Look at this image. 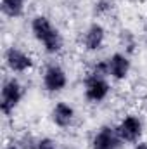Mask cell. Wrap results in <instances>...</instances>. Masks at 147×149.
I'll list each match as a JSON object with an SVG mask.
<instances>
[{
	"instance_id": "obj_1",
	"label": "cell",
	"mask_w": 147,
	"mask_h": 149,
	"mask_svg": "<svg viewBox=\"0 0 147 149\" xmlns=\"http://www.w3.org/2000/svg\"><path fill=\"white\" fill-rule=\"evenodd\" d=\"M31 33L43 45L47 54L54 56L62 50V37L47 16L38 14L31 19Z\"/></svg>"
},
{
	"instance_id": "obj_2",
	"label": "cell",
	"mask_w": 147,
	"mask_h": 149,
	"mask_svg": "<svg viewBox=\"0 0 147 149\" xmlns=\"http://www.w3.org/2000/svg\"><path fill=\"white\" fill-rule=\"evenodd\" d=\"M24 95V88L17 78H7L2 83L0 88V111L3 116H10L14 109L19 106L21 99Z\"/></svg>"
},
{
	"instance_id": "obj_3",
	"label": "cell",
	"mask_w": 147,
	"mask_h": 149,
	"mask_svg": "<svg viewBox=\"0 0 147 149\" xmlns=\"http://www.w3.org/2000/svg\"><path fill=\"white\" fill-rule=\"evenodd\" d=\"M83 88H85V99L92 104H99L106 101L111 92V85L106 80V76H99L94 73H88L85 76Z\"/></svg>"
},
{
	"instance_id": "obj_4",
	"label": "cell",
	"mask_w": 147,
	"mask_h": 149,
	"mask_svg": "<svg viewBox=\"0 0 147 149\" xmlns=\"http://www.w3.org/2000/svg\"><path fill=\"white\" fill-rule=\"evenodd\" d=\"M3 61L12 73H26L35 66L33 57L17 47H9L3 54Z\"/></svg>"
},
{
	"instance_id": "obj_5",
	"label": "cell",
	"mask_w": 147,
	"mask_h": 149,
	"mask_svg": "<svg viewBox=\"0 0 147 149\" xmlns=\"http://www.w3.org/2000/svg\"><path fill=\"white\" fill-rule=\"evenodd\" d=\"M116 130H118L123 142H139V139L142 137V132H144V123H142V120L139 116L126 114L119 121Z\"/></svg>"
},
{
	"instance_id": "obj_6",
	"label": "cell",
	"mask_w": 147,
	"mask_h": 149,
	"mask_svg": "<svg viewBox=\"0 0 147 149\" xmlns=\"http://www.w3.org/2000/svg\"><path fill=\"white\" fill-rule=\"evenodd\" d=\"M42 83H43V88L47 92L55 94V92H61V90L66 88V85H68V74H66V71L59 64H50L43 71Z\"/></svg>"
},
{
	"instance_id": "obj_7",
	"label": "cell",
	"mask_w": 147,
	"mask_h": 149,
	"mask_svg": "<svg viewBox=\"0 0 147 149\" xmlns=\"http://www.w3.org/2000/svg\"><path fill=\"white\" fill-rule=\"evenodd\" d=\"M123 144L118 130L114 127L104 125L97 130L92 139V149H119Z\"/></svg>"
},
{
	"instance_id": "obj_8",
	"label": "cell",
	"mask_w": 147,
	"mask_h": 149,
	"mask_svg": "<svg viewBox=\"0 0 147 149\" xmlns=\"http://www.w3.org/2000/svg\"><path fill=\"white\" fill-rule=\"evenodd\" d=\"M106 42V30L101 23H92L83 33V47L88 52H97L104 47Z\"/></svg>"
},
{
	"instance_id": "obj_9",
	"label": "cell",
	"mask_w": 147,
	"mask_h": 149,
	"mask_svg": "<svg viewBox=\"0 0 147 149\" xmlns=\"http://www.w3.org/2000/svg\"><path fill=\"white\" fill-rule=\"evenodd\" d=\"M107 68H109V76L121 81L125 80L128 73H130V68H132V63L128 59V56L121 54V52H114L107 59Z\"/></svg>"
},
{
	"instance_id": "obj_10",
	"label": "cell",
	"mask_w": 147,
	"mask_h": 149,
	"mask_svg": "<svg viewBox=\"0 0 147 149\" xmlns=\"http://www.w3.org/2000/svg\"><path fill=\"white\" fill-rule=\"evenodd\" d=\"M50 116H52V121H54L55 127H59V128H69L73 125L76 113H74V108L71 104L61 101V102H57L52 108Z\"/></svg>"
},
{
	"instance_id": "obj_11",
	"label": "cell",
	"mask_w": 147,
	"mask_h": 149,
	"mask_svg": "<svg viewBox=\"0 0 147 149\" xmlns=\"http://www.w3.org/2000/svg\"><path fill=\"white\" fill-rule=\"evenodd\" d=\"M0 9H2V14L10 19L21 17L24 12V0H2Z\"/></svg>"
},
{
	"instance_id": "obj_12",
	"label": "cell",
	"mask_w": 147,
	"mask_h": 149,
	"mask_svg": "<svg viewBox=\"0 0 147 149\" xmlns=\"http://www.w3.org/2000/svg\"><path fill=\"white\" fill-rule=\"evenodd\" d=\"M111 10H112V2L111 0H97L95 2V14L97 16L107 14Z\"/></svg>"
},
{
	"instance_id": "obj_13",
	"label": "cell",
	"mask_w": 147,
	"mask_h": 149,
	"mask_svg": "<svg viewBox=\"0 0 147 149\" xmlns=\"http://www.w3.org/2000/svg\"><path fill=\"white\" fill-rule=\"evenodd\" d=\"M35 149H57V144L50 137H42V139H37Z\"/></svg>"
},
{
	"instance_id": "obj_14",
	"label": "cell",
	"mask_w": 147,
	"mask_h": 149,
	"mask_svg": "<svg viewBox=\"0 0 147 149\" xmlns=\"http://www.w3.org/2000/svg\"><path fill=\"white\" fill-rule=\"evenodd\" d=\"M3 149H21V148H19V144H14V142H10V144H7Z\"/></svg>"
},
{
	"instance_id": "obj_15",
	"label": "cell",
	"mask_w": 147,
	"mask_h": 149,
	"mask_svg": "<svg viewBox=\"0 0 147 149\" xmlns=\"http://www.w3.org/2000/svg\"><path fill=\"white\" fill-rule=\"evenodd\" d=\"M133 149H147V142H139Z\"/></svg>"
},
{
	"instance_id": "obj_16",
	"label": "cell",
	"mask_w": 147,
	"mask_h": 149,
	"mask_svg": "<svg viewBox=\"0 0 147 149\" xmlns=\"http://www.w3.org/2000/svg\"><path fill=\"white\" fill-rule=\"evenodd\" d=\"M64 149H74V148H64Z\"/></svg>"
}]
</instances>
